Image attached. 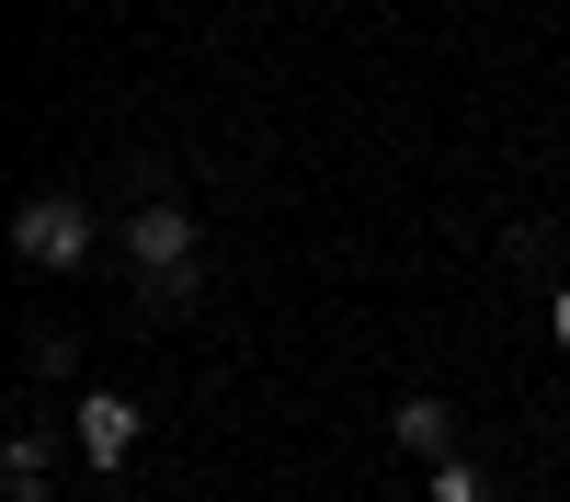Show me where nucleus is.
Masks as SVG:
<instances>
[{"mask_svg": "<svg viewBox=\"0 0 570 502\" xmlns=\"http://www.w3.org/2000/svg\"><path fill=\"white\" fill-rule=\"evenodd\" d=\"M12 252H23V263H35V274H69V263H80V252H91V217H80V206H69V195H35V206H23V217H12Z\"/></svg>", "mask_w": 570, "mask_h": 502, "instance_id": "2", "label": "nucleus"}, {"mask_svg": "<svg viewBox=\"0 0 570 502\" xmlns=\"http://www.w3.org/2000/svg\"><path fill=\"white\" fill-rule=\"evenodd\" d=\"M126 263L149 274L160 297H195V217H183V206H137L126 217Z\"/></svg>", "mask_w": 570, "mask_h": 502, "instance_id": "1", "label": "nucleus"}, {"mask_svg": "<svg viewBox=\"0 0 570 502\" xmlns=\"http://www.w3.org/2000/svg\"><path fill=\"white\" fill-rule=\"evenodd\" d=\"M0 480H12V502H46V434H12V456H0Z\"/></svg>", "mask_w": 570, "mask_h": 502, "instance_id": "5", "label": "nucleus"}, {"mask_svg": "<svg viewBox=\"0 0 570 502\" xmlns=\"http://www.w3.org/2000/svg\"><path fill=\"white\" fill-rule=\"evenodd\" d=\"M80 456H91V469H126V456H137V400L91 388L80 400Z\"/></svg>", "mask_w": 570, "mask_h": 502, "instance_id": "3", "label": "nucleus"}, {"mask_svg": "<svg viewBox=\"0 0 570 502\" xmlns=\"http://www.w3.org/2000/svg\"><path fill=\"white\" fill-rule=\"evenodd\" d=\"M434 502H491V480L468 469V456H445V469H434Z\"/></svg>", "mask_w": 570, "mask_h": 502, "instance_id": "6", "label": "nucleus"}, {"mask_svg": "<svg viewBox=\"0 0 570 502\" xmlns=\"http://www.w3.org/2000/svg\"><path fill=\"white\" fill-rule=\"evenodd\" d=\"M548 319H559V343H570V286H559V308H548Z\"/></svg>", "mask_w": 570, "mask_h": 502, "instance_id": "7", "label": "nucleus"}, {"mask_svg": "<svg viewBox=\"0 0 570 502\" xmlns=\"http://www.w3.org/2000/svg\"><path fill=\"white\" fill-rule=\"evenodd\" d=\"M389 434H400L411 456H434V469H445V445H456V411H445V400H400V411H389Z\"/></svg>", "mask_w": 570, "mask_h": 502, "instance_id": "4", "label": "nucleus"}]
</instances>
